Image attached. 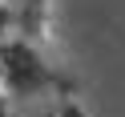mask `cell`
I'll return each instance as SVG.
<instances>
[{
	"label": "cell",
	"mask_w": 125,
	"mask_h": 117,
	"mask_svg": "<svg viewBox=\"0 0 125 117\" xmlns=\"http://www.w3.org/2000/svg\"><path fill=\"white\" fill-rule=\"evenodd\" d=\"M24 32V0H0V41H16Z\"/></svg>",
	"instance_id": "6da1fadb"
},
{
	"label": "cell",
	"mask_w": 125,
	"mask_h": 117,
	"mask_svg": "<svg viewBox=\"0 0 125 117\" xmlns=\"http://www.w3.org/2000/svg\"><path fill=\"white\" fill-rule=\"evenodd\" d=\"M0 101H12V69L4 61V53H0Z\"/></svg>",
	"instance_id": "7a4b0ae2"
}]
</instances>
